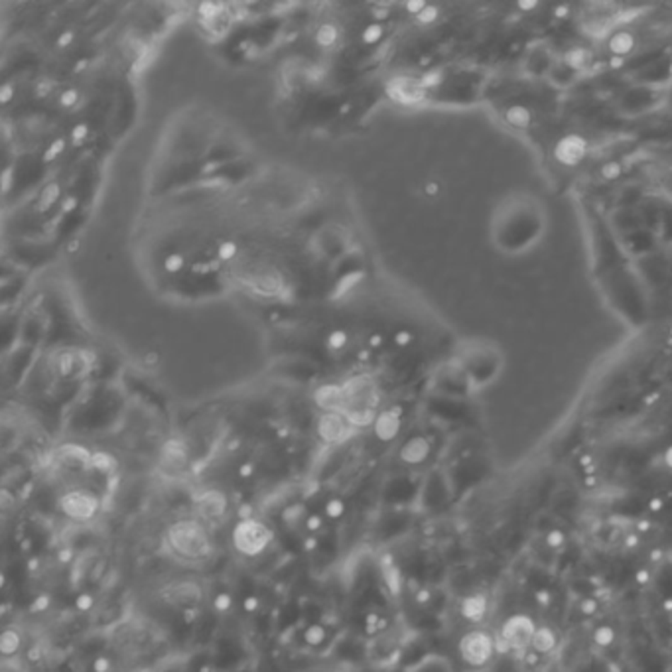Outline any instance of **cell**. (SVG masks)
I'll return each mask as SVG.
<instances>
[{
    "instance_id": "ba28073f",
    "label": "cell",
    "mask_w": 672,
    "mask_h": 672,
    "mask_svg": "<svg viewBox=\"0 0 672 672\" xmlns=\"http://www.w3.org/2000/svg\"><path fill=\"white\" fill-rule=\"evenodd\" d=\"M588 154V142L580 134H568L554 148V158L564 166H578Z\"/></svg>"
},
{
    "instance_id": "ac0fdd59",
    "label": "cell",
    "mask_w": 672,
    "mask_h": 672,
    "mask_svg": "<svg viewBox=\"0 0 672 672\" xmlns=\"http://www.w3.org/2000/svg\"><path fill=\"white\" fill-rule=\"evenodd\" d=\"M182 267H184V257H182V255L174 253V255H170V257L166 258V270H168V272H178V270H180Z\"/></svg>"
},
{
    "instance_id": "6da1fadb",
    "label": "cell",
    "mask_w": 672,
    "mask_h": 672,
    "mask_svg": "<svg viewBox=\"0 0 672 672\" xmlns=\"http://www.w3.org/2000/svg\"><path fill=\"white\" fill-rule=\"evenodd\" d=\"M166 546L180 562L203 564L215 554V543L207 525L199 519H178L166 528Z\"/></svg>"
},
{
    "instance_id": "5b68a950",
    "label": "cell",
    "mask_w": 672,
    "mask_h": 672,
    "mask_svg": "<svg viewBox=\"0 0 672 672\" xmlns=\"http://www.w3.org/2000/svg\"><path fill=\"white\" fill-rule=\"evenodd\" d=\"M534 633H536V625L528 615H513L506 619L503 627H501V635L499 641L505 644L506 651H515V653H523L526 649L533 647Z\"/></svg>"
},
{
    "instance_id": "52a82bcc",
    "label": "cell",
    "mask_w": 672,
    "mask_h": 672,
    "mask_svg": "<svg viewBox=\"0 0 672 672\" xmlns=\"http://www.w3.org/2000/svg\"><path fill=\"white\" fill-rule=\"evenodd\" d=\"M195 511L199 521H203L205 525L217 523L227 515V499L219 491H205L203 495L195 499Z\"/></svg>"
},
{
    "instance_id": "4316f807",
    "label": "cell",
    "mask_w": 672,
    "mask_h": 672,
    "mask_svg": "<svg viewBox=\"0 0 672 672\" xmlns=\"http://www.w3.org/2000/svg\"><path fill=\"white\" fill-rule=\"evenodd\" d=\"M371 343H373V345H381V335H373Z\"/></svg>"
},
{
    "instance_id": "7402d4cb",
    "label": "cell",
    "mask_w": 672,
    "mask_h": 672,
    "mask_svg": "<svg viewBox=\"0 0 672 672\" xmlns=\"http://www.w3.org/2000/svg\"><path fill=\"white\" fill-rule=\"evenodd\" d=\"M381 32H383L381 26H371V28H367V32L363 34V40L369 42V44H373V42H377L378 37H381Z\"/></svg>"
},
{
    "instance_id": "5bb4252c",
    "label": "cell",
    "mask_w": 672,
    "mask_h": 672,
    "mask_svg": "<svg viewBox=\"0 0 672 672\" xmlns=\"http://www.w3.org/2000/svg\"><path fill=\"white\" fill-rule=\"evenodd\" d=\"M564 64L570 67L572 71H578L581 67H586L589 64V54L584 50V47H576V50H570L566 57H564Z\"/></svg>"
},
{
    "instance_id": "7a4b0ae2",
    "label": "cell",
    "mask_w": 672,
    "mask_h": 672,
    "mask_svg": "<svg viewBox=\"0 0 672 672\" xmlns=\"http://www.w3.org/2000/svg\"><path fill=\"white\" fill-rule=\"evenodd\" d=\"M231 540L235 550L241 556H247V558H255L267 550L270 543H272V531L267 523L247 516V519H241L239 523L233 528L231 534Z\"/></svg>"
},
{
    "instance_id": "603a6c76",
    "label": "cell",
    "mask_w": 672,
    "mask_h": 672,
    "mask_svg": "<svg viewBox=\"0 0 672 672\" xmlns=\"http://www.w3.org/2000/svg\"><path fill=\"white\" fill-rule=\"evenodd\" d=\"M345 340H347V337H345V333L335 332V333H332V337H330V345H332L333 349H340V347H343Z\"/></svg>"
},
{
    "instance_id": "2e32d148",
    "label": "cell",
    "mask_w": 672,
    "mask_h": 672,
    "mask_svg": "<svg viewBox=\"0 0 672 672\" xmlns=\"http://www.w3.org/2000/svg\"><path fill=\"white\" fill-rule=\"evenodd\" d=\"M18 644L20 635L16 633V629H6L4 635H2V651H4V654L10 656L12 653H16V651H18Z\"/></svg>"
},
{
    "instance_id": "cb8c5ba5",
    "label": "cell",
    "mask_w": 672,
    "mask_h": 672,
    "mask_svg": "<svg viewBox=\"0 0 672 672\" xmlns=\"http://www.w3.org/2000/svg\"><path fill=\"white\" fill-rule=\"evenodd\" d=\"M410 340H412L410 332H400L396 335V343H398V345H406V343H410Z\"/></svg>"
},
{
    "instance_id": "e0dca14e",
    "label": "cell",
    "mask_w": 672,
    "mask_h": 672,
    "mask_svg": "<svg viewBox=\"0 0 672 672\" xmlns=\"http://www.w3.org/2000/svg\"><path fill=\"white\" fill-rule=\"evenodd\" d=\"M306 643L312 644V647H318V644H322L325 641V629L322 625H312L308 631H306Z\"/></svg>"
},
{
    "instance_id": "8fae6325",
    "label": "cell",
    "mask_w": 672,
    "mask_h": 672,
    "mask_svg": "<svg viewBox=\"0 0 672 672\" xmlns=\"http://www.w3.org/2000/svg\"><path fill=\"white\" fill-rule=\"evenodd\" d=\"M556 644H558V637H556V633H554L550 627H536L533 647H531L533 651L540 654H548L556 649Z\"/></svg>"
},
{
    "instance_id": "7c38bea8",
    "label": "cell",
    "mask_w": 672,
    "mask_h": 672,
    "mask_svg": "<svg viewBox=\"0 0 672 672\" xmlns=\"http://www.w3.org/2000/svg\"><path fill=\"white\" fill-rule=\"evenodd\" d=\"M430 453V444L426 442L424 438H415L406 444L405 450H402V458L408 463H420L426 460V456Z\"/></svg>"
},
{
    "instance_id": "4fadbf2b",
    "label": "cell",
    "mask_w": 672,
    "mask_h": 672,
    "mask_svg": "<svg viewBox=\"0 0 672 672\" xmlns=\"http://www.w3.org/2000/svg\"><path fill=\"white\" fill-rule=\"evenodd\" d=\"M505 120L515 129H526L533 120V115L523 105H513L505 111Z\"/></svg>"
},
{
    "instance_id": "9a60e30c",
    "label": "cell",
    "mask_w": 672,
    "mask_h": 672,
    "mask_svg": "<svg viewBox=\"0 0 672 672\" xmlns=\"http://www.w3.org/2000/svg\"><path fill=\"white\" fill-rule=\"evenodd\" d=\"M412 672H450V668L440 659H424L416 664Z\"/></svg>"
},
{
    "instance_id": "d6986e66",
    "label": "cell",
    "mask_w": 672,
    "mask_h": 672,
    "mask_svg": "<svg viewBox=\"0 0 672 672\" xmlns=\"http://www.w3.org/2000/svg\"><path fill=\"white\" fill-rule=\"evenodd\" d=\"M601 174H603V178H608V180H615V178H619V174H621V164L609 162L608 166H603Z\"/></svg>"
},
{
    "instance_id": "30bf717a",
    "label": "cell",
    "mask_w": 672,
    "mask_h": 672,
    "mask_svg": "<svg viewBox=\"0 0 672 672\" xmlns=\"http://www.w3.org/2000/svg\"><path fill=\"white\" fill-rule=\"evenodd\" d=\"M637 46V37L631 34V32H625V30H621V32H615V34H611L608 40V47L609 52L617 57H623L627 54H631Z\"/></svg>"
},
{
    "instance_id": "44dd1931",
    "label": "cell",
    "mask_w": 672,
    "mask_h": 672,
    "mask_svg": "<svg viewBox=\"0 0 672 672\" xmlns=\"http://www.w3.org/2000/svg\"><path fill=\"white\" fill-rule=\"evenodd\" d=\"M436 18H438V10L434 8V6H426V8L418 14V20H420V22H434Z\"/></svg>"
},
{
    "instance_id": "277c9868",
    "label": "cell",
    "mask_w": 672,
    "mask_h": 672,
    "mask_svg": "<svg viewBox=\"0 0 672 672\" xmlns=\"http://www.w3.org/2000/svg\"><path fill=\"white\" fill-rule=\"evenodd\" d=\"M59 509L64 515L74 519L77 523H87L93 516H97L99 509H101V501L93 491L71 489L59 497Z\"/></svg>"
},
{
    "instance_id": "484cf974",
    "label": "cell",
    "mask_w": 672,
    "mask_h": 672,
    "mask_svg": "<svg viewBox=\"0 0 672 672\" xmlns=\"http://www.w3.org/2000/svg\"><path fill=\"white\" fill-rule=\"evenodd\" d=\"M69 40H71V34H65V36H62V37H59V46H65V44H67Z\"/></svg>"
},
{
    "instance_id": "9c48e42d",
    "label": "cell",
    "mask_w": 672,
    "mask_h": 672,
    "mask_svg": "<svg viewBox=\"0 0 672 672\" xmlns=\"http://www.w3.org/2000/svg\"><path fill=\"white\" fill-rule=\"evenodd\" d=\"M485 613H487V599L483 596L473 593V596H468L461 601V615L465 617L468 621L477 623V621H481L485 617Z\"/></svg>"
},
{
    "instance_id": "83f0119b",
    "label": "cell",
    "mask_w": 672,
    "mask_h": 672,
    "mask_svg": "<svg viewBox=\"0 0 672 672\" xmlns=\"http://www.w3.org/2000/svg\"><path fill=\"white\" fill-rule=\"evenodd\" d=\"M534 6H536V2H528V4H521V8H526V10L534 8Z\"/></svg>"
},
{
    "instance_id": "d4e9b609",
    "label": "cell",
    "mask_w": 672,
    "mask_h": 672,
    "mask_svg": "<svg viewBox=\"0 0 672 672\" xmlns=\"http://www.w3.org/2000/svg\"><path fill=\"white\" fill-rule=\"evenodd\" d=\"M664 458H666V463H668V468H672V448H668V450H666V456H664Z\"/></svg>"
},
{
    "instance_id": "3957f363",
    "label": "cell",
    "mask_w": 672,
    "mask_h": 672,
    "mask_svg": "<svg viewBox=\"0 0 672 672\" xmlns=\"http://www.w3.org/2000/svg\"><path fill=\"white\" fill-rule=\"evenodd\" d=\"M495 649H497V641L483 629H473L461 637L460 641L461 659L470 666H485L493 659Z\"/></svg>"
},
{
    "instance_id": "ffe728a7",
    "label": "cell",
    "mask_w": 672,
    "mask_h": 672,
    "mask_svg": "<svg viewBox=\"0 0 672 672\" xmlns=\"http://www.w3.org/2000/svg\"><path fill=\"white\" fill-rule=\"evenodd\" d=\"M596 641L599 644H609L613 641V633H611V629L608 627H603V629H599L598 633H596Z\"/></svg>"
},
{
    "instance_id": "8992f818",
    "label": "cell",
    "mask_w": 672,
    "mask_h": 672,
    "mask_svg": "<svg viewBox=\"0 0 672 672\" xmlns=\"http://www.w3.org/2000/svg\"><path fill=\"white\" fill-rule=\"evenodd\" d=\"M160 598L166 601L170 608L175 609H194L203 598L202 586L195 580H178L168 584L166 588L162 589Z\"/></svg>"
}]
</instances>
